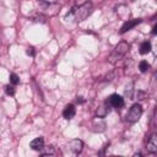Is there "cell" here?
Instances as JSON below:
<instances>
[{"label":"cell","mask_w":157,"mask_h":157,"mask_svg":"<svg viewBox=\"0 0 157 157\" xmlns=\"http://www.w3.org/2000/svg\"><path fill=\"white\" fill-rule=\"evenodd\" d=\"M91 12H92V4L90 1H86V2H83L80 6L72 7L71 11H70V13L67 15V17L69 16H72L76 21H83V20H86L90 16Z\"/></svg>","instance_id":"6da1fadb"},{"label":"cell","mask_w":157,"mask_h":157,"mask_svg":"<svg viewBox=\"0 0 157 157\" xmlns=\"http://www.w3.org/2000/svg\"><path fill=\"white\" fill-rule=\"evenodd\" d=\"M129 49H130L129 43H126V42H120V43H118V45L115 47V49H114V50L112 52V54L109 55L108 61H109L110 64L118 63L119 60H121V59L125 56V54L129 52Z\"/></svg>","instance_id":"7a4b0ae2"},{"label":"cell","mask_w":157,"mask_h":157,"mask_svg":"<svg viewBox=\"0 0 157 157\" xmlns=\"http://www.w3.org/2000/svg\"><path fill=\"white\" fill-rule=\"evenodd\" d=\"M141 115H142V107H141V104L136 103V104H134V105L129 109V112L126 113L125 119H126V121H129V123H136V121L141 118Z\"/></svg>","instance_id":"3957f363"},{"label":"cell","mask_w":157,"mask_h":157,"mask_svg":"<svg viewBox=\"0 0 157 157\" xmlns=\"http://www.w3.org/2000/svg\"><path fill=\"white\" fill-rule=\"evenodd\" d=\"M105 103H107L109 107H112V108L119 109V108H121V107L124 105V98H123L121 96H119L118 93H113V94H110V96L105 99Z\"/></svg>","instance_id":"277c9868"},{"label":"cell","mask_w":157,"mask_h":157,"mask_svg":"<svg viewBox=\"0 0 157 157\" xmlns=\"http://www.w3.org/2000/svg\"><path fill=\"white\" fill-rule=\"evenodd\" d=\"M67 147H69V150L72 151L74 153H81V151H82V148H83V142H82V140H80V139H72V140L69 141Z\"/></svg>","instance_id":"5b68a950"},{"label":"cell","mask_w":157,"mask_h":157,"mask_svg":"<svg viewBox=\"0 0 157 157\" xmlns=\"http://www.w3.org/2000/svg\"><path fill=\"white\" fill-rule=\"evenodd\" d=\"M141 22V20L140 18H135V20H128L126 22H124V25L121 26V28H120V33L123 34V33H125V32H128V31H130L131 28H134L136 25H139Z\"/></svg>","instance_id":"8992f818"},{"label":"cell","mask_w":157,"mask_h":157,"mask_svg":"<svg viewBox=\"0 0 157 157\" xmlns=\"http://www.w3.org/2000/svg\"><path fill=\"white\" fill-rule=\"evenodd\" d=\"M147 151L150 153H156L157 152V135L152 134L147 141V146H146Z\"/></svg>","instance_id":"52a82bcc"},{"label":"cell","mask_w":157,"mask_h":157,"mask_svg":"<svg viewBox=\"0 0 157 157\" xmlns=\"http://www.w3.org/2000/svg\"><path fill=\"white\" fill-rule=\"evenodd\" d=\"M29 147L34 151H42L44 148V139L43 137H36L29 142Z\"/></svg>","instance_id":"ba28073f"},{"label":"cell","mask_w":157,"mask_h":157,"mask_svg":"<svg viewBox=\"0 0 157 157\" xmlns=\"http://www.w3.org/2000/svg\"><path fill=\"white\" fill-rule=\"evenodd\" d=\"M75 114H76V109H75V105L74 104H67L64 108V110H63V117L65 119H67V120L72 119L75 117Z\"/></svg>","instance_id":"9c48e42d"},{"label":"cell","mask_w":157,"mask_h":157,"mask_svg":"<svg viewBox=\"0 0 157 157\" xmlns=\"http://www.w3.org/2000/svg\"><path fill=\"white\" fill-rule=\"evenodd\" d=\"M109 112H110V107H109L107 103H104L103 105L98 107V109H97V112H96V115H97L98 118H104L105 115L109 114Z\"/></svg>","instance_id":"30bf717a"},{"label":"cell","mask_w":157,"mask_h":157,"mask_svg":"<svg viewBox=\"0 0 157 157\" xmlns=\"http://www.w3.org/2000/svg\"><path fill=\"white\" fill-rule=\"evenodd\" d=\"M151 52V43L148 40H145L140 45V54H147Z\"/></svg>","instance_id":"8fae6325"},{"label":"cell","mask_w":157,"mask_h":157,"mask_svg":"<svg viewBox=\"0 0 157 157\" xmlns=\"http://www.w3.org/2000/svg\"><path fill=\"white\" fill-rule=\"evenodd\" d=\"M139 69H140L141 72H146V71L150 69V64H148L146 60H142V61H140V64H139Z\"/></svg>","instance_id":"7c38bea8"},{"label":"cell","mask_w":157,"mask_h":157,"mask_svg":"<svg viewBox=\"0 0 157 157\" xmlns=\"http://www.w3.org/2000/svg\"><path fill=\"white\" fill-rule=\"evenodd\" d=\"M10 82H11L12 85H18V83H20V77H18L15 72H11V74H10Z\"/></svg>","instance_id":"4fadbf2b"},{"label":"cell","mask_w":157,"mask_h":157,"mask_svg":"<svg viewBox=\"0 0 157 157\" xmlns=\"http://www.w3.org/2000/svg\"><path fill=\"white\" fill-rule=\"evenodd\" d=\"M5 92H6V94H9V96H13V94H15V87H13L12 85H6V86H5Z\"/></svg>","instance_id":"5bb4252c"},{"label":"cell","mask_w":157,"mask_h":157,"mask_svg":"<svg viewBox=\"0 0 157 157\" xmlns=\"http://www.w3.org/2000/svg\"><path fill=\"white\" fill-rule=\"evenodd\" d=\"M27 55H31V56H34V48L33 47H28L27 50H26Z\"/></svg>","instance_id":"9a60e30c"},{"label":"cell","mask_w":157,"mask_h":157,"mask_svg":"<svg viewBox=\"0 0 157 157\" xmlns=\"http://www.w3.org/2000/svg\"><path fill=\"white\" fill-rule=\"evenodd\" d=\"M77 102H80V103H82V102H83V99H82V97H77Z\"/></svg>","instance_id":"2e32d148"},{"label":"cell","mask_w":157,"mask_h":157,"mask_svg":"<svg viewBox=\"0 0 157 157\" xmlns=\"http://www.w3.org/2000/svg\"><path fill=\"white\" fill-rule=\"evenodd\" d=\"M156 28H157V26H153V31H152V34H156Z\"/></svg>","instance_id":"e0dca14e"}]
</instances>
